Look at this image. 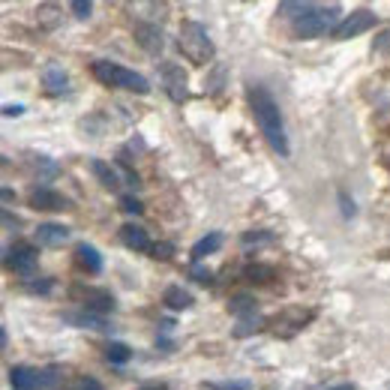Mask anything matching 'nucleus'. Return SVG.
Here are the masks:
<instances>
[{
    "label": "nucleus",
    "instance_id": "nucleus-1",
    "mask_svg": "<svg viewBox=\"0 0 390 390\" xmlns=\"http://www.w3.org/2000/svg\"><path fill=\"white\" fill-rule=\"evenodd\" d=\"M250 105H252V114L259 120V127L268 138V144L277 151L279 156H288V138H285V127H282V114H279V105L273 102V96L268 94L264 87L252 85L250 87Z\"/></svg>",
    "mask_w": 390,
    "mask_h": 390
},
{
    "label": "nucleus",
    "instance_id": "nucleus-2",
    "mask_svg": "<svg viewBox=\"0 0 390 390\" xmlns=\"http://www.w3.org/2000/svg\"><path fill=\"white\" fill-rule=\"evenodd\" d=\"M94 76L102 81V85L123 87V90H132V94H147V90H151V85H147L144 76H138V72H132V69H127V66H120V63L99 61V63H94Z\"/></svg>",
    "mask_w": 390,
    "mask_h": 390
},
{
    "label": "nucleus",
    "instance_id": "nucleus-3",
    "mask_svg": "<svg viewBox=\"0 0 390 390\" xmlns=\"http://www.w3.org/2000/svg\"><path fill=\"white\" fill-rule=\"evenodd\" d=\"M180 52H184L195 66H204L213 57V43L207 30L198 21H184L180 24Z\"/></svg>",
    "mask_w": 390,
    "mask_h": 390
},
{
    "label": "nucleus",
    "instance_id": "nucleus-4",
    "mask_svg": "<svg viewBox=\"0 0 390 390\" xmlns=\"http://www.w3.org/2000/svg\"><path fill=\"white\" fill-rule=\"evenodd\" d=\"M336 6H310L301 19L294 21V33L303 39H312V36H321V33H334V21H336Z\"/></svg>",
    "mask_w": 390,
    "mask_h": 390
},
{
    "label": "nucleus",
    "instance_id": "nucleus-5",
    "mask_svg": "<svg viewBox=\"0 0 390 390\" xmlns=\"http://www.w3.org/2000/svg\"><path fill=\"white\" fill-rule=\"evenodd\" d=\"M372 24H376V15H372L369 10H358V12L345 15V19L336 24L334 39H351V36H360V33H367Z\"/></svg>",
    "mask_w": 390,
    "mask_h": 390
},
{
    "label": "nucleus",
    "instance_id": "nucleus-6",
    "mask_svg": "<svg viewBox=\"0 0 390 390\" xmlns=\"http://www.w3.org/2000/svg\"><path fill=\"white\" fill-rule=\"evenodd\" d=\"M162 81H165V94H169L174 102H186L189 99V81H186L184 66L165 63L162 66Z\"/></svg>",
    "mask_w": 390,
    "mask_h": 390
},
{
    "label": "nucleus",
    "instance_id": "nucleus-7",
    "mask_svg": "<svg viewBox=\"0 0 390 390\" xmlns=\"http://www.w3.org/2000/svg\"><path fill=\"white\" fill-rule=\"evenodd\" d=\"M36 261H39V255L30 243H15L12 250L6 252V264H10V270L21 273V277H30V273L36 270Z\"/></svg>",
    "mask_w": 390,
    "mask_h": 390
},
{
    "label": "nucleus",
    "instance_id": "nucleus-8",
    "mask_svg": "<svg viewBox=\"0 0 390 390\" xmlns=\"http://www.w3.org/2000/svg\"><path fill=\"white\" fill-rule=\"evenodd\" d=\"M10 381L15 390H43V372L30 369V367H12Z\"/></svg>",
    "mask_w": 390,
    "mask_h": 390
},
{
    "label": "nucleus",
    "instance_id": "nucleus-9",
    "mask_svg": "<svg viewBox=\"0 0 390 390\" xmlns=\"http://www.w3.org/2000/svg\"><path fill=\"white\" fill-rule=\"evenodd\" d=\"M136 39H138V45L144 48V52H151V54H160L162 45H165L162 30L156 28V24H138V28H136Z\"/></svg>",
    "mask_w": 390,
    "mask_h": 390
},
{
    "label": "nucleus",
    "instance_id": "nucleus-10",
    "mask_svg": "<svg viewBox=\"0 0 390 390\" xmlns=\"http://www.w3.org/2000/svg\"><path fill=\"white\" fill-rule=\"evenodd\" d=\"M36 240L43 246H63L66 240H69V228L57 226V222H45V226L36 228Z\"/></svg>",
    "mask_w": 390,
    "mask_h": 390
},
{
    "label": "nucleus",
    "instance_id": "nucleus-11",
    "mask_svg": "<svg viewBox=\"0 0 390 390\" xmlns=\"http://www.w3.org/2000/svg\"><path fill=\"white\" fill-rule=\"evenodd\" d=\"M30 204L39 207V210H63V207H66L63 198L57 195L54 189H45V186L33 189V193H30Z\"/></svg>",
    "mask_w": 390,
    "mask_h": 390
},
{
    "label": "nucleus",
    "instance_id": "nucleus-12",
    "mask_svg": "<svg viewBox=\"0 0 390 390\" xmlns=\"http://www.w3.org/2000/svg\"><path fill=\"white\" fill-rule=\"evenodd\" d=\"M120 240L129 246V250H136V252L153 250L151 240H147V231L141 228V226H132V222H129V226H123V228H120Z\"/></svg>",
    "mask_w": 390,
    "mask_h": 390
},
{
    "label": "nucleus",
    "instance_id": "nucleus-13",
    "mask_svg": "<svg viewBox=\"0 0 390 390\" xmlns=\"http://www.w3.org/2000/svg\"><path fill=\"white\" fill-rule=\"evenodd\" d=\"M43 85L48 87V94H66V87H69V78H66L63 66L48 63L45 69H43Z\"/></svg>",
    "mask_w": 390,
    "mask_h": 390
},
{
    "label": "nucleus",
    "instance_id": "nucleus-14",
    "mask_svg": "<svg viewBox=\"0 0 390 390\" xmlns=\"http://www.w3.org/2000/svg\"><path fill=\"white\" fill-rule=\"evenodd\" d=\"M85 306L94 315H105V312H114V297L109 292H87Z\"/></svg>",
    "mask_w": 390,
    "mask_h": 390
},
{
    "label": "nucleus",
    "instance_id": "nucleus-15",
    "mask_svg": "<svg viewBox=\"0 0 390 390\" xmlns=\"http://www.w3.org/2000/svg\"><path fill=\"white\" fill-rule=\"evenodd\" d=\"M78 264L85 268L87 273H99L102 270V259H99V252H96V246H90V243H78Z\"/></svg>",
    "mask_w": 390,
    "mask_h": 390
},
{
    "label": "nucleus",
    "instance_id": "nucleus-16",
    "mask_svg": "<svg viewBox=\"0 0 390 390\" xmlns=\"http://www.w3.org/2000/svg\"><path fill=\"white\" fill-rule=\"evenodd\" d=\"M90 171L96 174V180H99V184H102L105 189H118L120 180H118V174H114V169H111L109 162H102V160H90Z\"/></svg>",
    "mask_w": 390,
    "mask_h": 390
},
{
    "label": "nucleus",
    "instance_id": "nucleus-17",
    "mask_svg": "<svg viewBox=\"0 0 390 390\" xmlns=\"http://www.w3.org/2000/svg\"><path fill=\"white\" fill-rule=\"evenodd\" d=\"M165 306H169V310H189V306H193V294L189 292H184V288L180 285H171V288H165Z\"/></svg>",
    "mask_w": 390,
    "mask_h": 390
},
{
    "label": "nucleus",
    "instance_id": "nucleus-18",
    "mask_svg": "<svg viewBox=\"0 0 390 390\" xmlns=\"http://www.w3.org/2000/svg\"><path fill=\"white\" fill-rule=\"evenodd\" d=\"M219 246H222V235H219V231H210V235L202 237V240H198V243L193 246V259H195V261H202L204 255L217 252Z\"/></svg>",
    "mask_w": 390,
    "mask_h": 390
},
{
    "label": "nucleus",
    "instance_id": "nucleus-19",
    "mask_svg": "<svg viewBox=\"0 0 390 390\" xmlns=\"http://www.w3.org/2000/svg\"><path fill=\"white\" fill-rule=\"evenodd\" d=\"M69 325H78V327H90V330H109V325H105L102 315H94V312H78V315H63Z\"/></svg>",
    "mask_w": 390,
    "mask_h": 390
},
{
    "label": "nucleus",
    "instance_id": "nucleus-20",
    "mask_svg": "<svg viewBox=\"0 0 390 390\" xmlns=\"http://www.w3.org/2000/svg\"><path fill=\"white\" fill-rule=\"evenodd\" d=\"M105 358H109L111 363H127L132 358V351H129L127 343H111L109 348H105Z\"/></svg>",
    "mask_w": 390,
    "mask_h": 390
},
{
    "label": "nucleus",
    "instance_id": "nucleus-21",
    "mask_svg": "<svg viewBox=\"0 0 390 390\" xmlns=\"http://www.w3.org/2000/svg\"><path fill=\"white\" fill-rule=\"evenodd\" d=\"M228 310L235 312V315H240V318H246V315H255V306H252L250 297H235V301L228 303Z\"/></svg>",
    "mask_w": 390,
    "mask_h": 390
},
{
    "label": "nucleus",
    "instance_id": "nucleus-22",
    "mask_svg": "<svg viewBox=\"0 0 390 390\" xmlns=\"http://www.w3.org/2000/svg\"><path fill=\"white\" fill-rule=\"evenodd\" d=\"M259 330V315H246V318H240L237 321V327H235V336H250Z\"/></svg>",
    "mask_w": 390,
    "mask_h": 390
},
{
    "label": "nucleus",
    "instance_id": "nucleus-23",
    "mask_svg": "<svg viewBox=\"0 0 390 390\" xmlns=\"http://www.w3.org/2000/svg\"><path fill=\"white\" fill-rule=\"evenodd\" d=\"M306 10H310V3H279V12L288 15V19H294V21L301 19Z\"/></svg>",
    "mask_w": 390,
    "mask_h": 390
},
{
    "label": "nucleus",
    "instance_id": "nucleus-24",
    "mask_svg": "<svg viewBox=\"0 0 390 390\" xmlns=\"http://www.w3.org/2000/svg\"><path fill=\"white\" fill-rule=\"evenodd\" d=\"M72 12H76V19H90L94 3H90V0H72Z\"/></svg>",
    "mask_w": 390,
    "mask_h": 390
},
{
    "label": "nucleus",
    "instance_id": "nucleus-25",
    "mask_svg": "<svg viewBox=\"0 0 390 390\" xmlns=\"http://www.w3.org/2000/svg\"><path fill=\"white\" fill-rule=\"evenodd\" d=\"M120 207H123V210H127V213H136V217H138L141 210H144L138 198H132V195H123V198H120Z\"/></svg>",
    "mask_w": 390,
    "mask_h": 390
},
{
    "label": "nucleus",
    "instance_id": "nucleus-26",
    "mask_svg": "<svg viewBox=\"0 0 390 390\" xmlns=\"http://www.w3.org/2000/svg\"><path fill=\"white\" fill-rule=\"evenodd\" d=\"M246 277H252V279L264 282V279H270V277H273V270H270V268H261V264H255V268H246Z\"/></svg>",
    "mask_w": 390,
    "mask_h": 390
},
{
    "label": "nucleus",
    "instance_id": "nucleus-27",
    "mask_svg": "<svg viewBox=\"0 0 390 390\" xmlns=\"http://www.w3.org/2000/svg\"><path fill=\"white\" fill-rule=\"evenodd\" d=\"M151 252H153V259H171L174 250H171V243H156Z\"/></svg>",
    "mask_w": 390,
    "mask_h": 390
},
{
    "label": "nucleus",
    "instance_id": "nucleus-28",
    "mask_svg": "<svg viewBox=\"0 0 390 390\" xmlns=\"http://www.w3.org/2000/svg\"><path fill=\"white\" fill-rule=\"evenodd\" d=\"M339 204H343V213H345V217H354V202H351V198H348L345 193H339Z\"/></svg>",
    "mask_w": 390,
    "mask_h": 390
},
{
    "label": "nucleus",
    "instance_id": "nucleus-29",
    "mask_svg": "<svg viewBox=\"0 0 390 390\" xmlns=\"http://www.w3.org/2000/svg\"><path fill=\"white\" fill-rule=\"evenodd\" d=\"M193 277H195V282H202V285H207V282H210V270H204V268H193Z\"/></svg>",
    "mask_w": 390,
    "mask_h": 390
},
{
    "label": "nucleus",
    "instance_id": "nucleus-30",
    "mask_svg": "<svg viewBox=\"0 0 390 390\" xmlns=\"http://www.w3.org/2000/svg\"><path fill=\"white\" fill-rule=\"evenodd\" d=\"M28 288H30V292H43V294H45V292H52V282H48V279H43V282H30Z\"/></svg>",
    "mask_w": 390,
    "mask_h": 390
},
{
    "label": "nucleus",
    "instance_id": "nucleus-31",
    "mask_svg": "<svg viewBox=\"0 0 390 390\" xmlns=\"http://www.w3.org/2000/svg\"><path fill=\"white\" fill-rule=\"evenodd\" d=\"M3 114L6 118H19V114H24V105H3Z\"/></svg>",
    "mask_w": 390,
    "mask_h": 390
},
{
    "label": "nucleus",
    "instance_id": "nucleus-32",
    "mask_svg": "<svg viewBox=\"0 0 390 390\" xmlns=\"http://www.w3.org/2000/svg\"><path fill=\"white\" fill-rule=\"evenodd\" d=\"M222 390H250V384L246 381H228V384H219Z\"/></svg>",
    "mask_w": 390,
    "mask_h": 390
},
{
    "label": "nucleus",
    "instance_id": "nucleus-33",
    "mask_svg": "<svg viewBox=\"0 0 390 390\" xmlns=\"http://www.w3.org/2000/svg\"><path fill=\"white\" fill-rule=\"evenodd\" d=\"M81 390H102V384H99L96 378H85L81 381Z\"/></svg>",
    "mask_w": 390,
    "mask_h": 390
},
{
    "label": "nucleus",
    "instance_id": "nucleus-34",
    "mask_svg": "<svg viewBox=\"0 0 390 390\" xmlns=\"http://www.w3.org/2000/svg\"><path fill=\"white\" fill-rule=\"evenodd\" d=\"M243 240L246 243H261V240H270V235H252L250 231V235H243Z\"/></svg>",
    "mask_w": 390,
    "mask_h": 390
},
{
    "label": "nucleus",
    "instance_id": "nucleus-35",
    "mask_svg": "<svg viewBox=\"0 0 390 390\" xmlns=\"http://www.w3.org/2000/svg\"><path fill=\"white\" fill-rule=\"evenodd\" d=\"M3 222H6V226H10V228H12V226H15V228L21 226V222H19V217H12L10 210H3Z\"/></svg>",
    "mask_w": 390,
    "mask_h": 390
},
{
    "label": "nucleus",
    "instance_id": "nucleus-36",
    "mask_svg": "<svg viewBox=\"0 0 390 390\" xmlns=\"http://www.w3.org/2000/svg\"><path fill=\"white\" fill-rule=\"evenodd\" d=\"M327 390H358L354 384H336V387H327Z\"/></svg>",
    "mask_w": 390,
    "mask_h": 390
},
{
    "label": "nucleus",
    "instance_id": "nucleus-37",
    "mask_svg": "<svg viewBox=\"0 0 390 390\" xmlns=\"http://www.w3.org/2000/svg\"><path fill=\"white\" fill-rule=\"evenodd\" d=\"M144 390H169V387H165V384H160V387H156V384H153V387H144Z\"/></svg>",
    "mask_w": 390,
    "mask_h": 390
},
{
    "label": "nucleus",
    "instance_id": "nucleus-38",
    "mask_svg": "<svg viewBox=\"0 0 390 390\" xmlns=\"http://www.w3.org/2000/svg\"><path fill=\"white\" fill-rule=\"evenodd\" d=\"M210 390H222V387H210Z\"/></svg>",
    "mask_w": 390,
    "mask_h": 390
},
{
    "label": "nucleus",
    "instance_id": "nucleus-39",
    "mask_svg": "<svg viewBox=\"0 0 390 390\" xmlns=\"http://www.w3.org/2000/svg\"><path fill=\"white\" fill-rule=\"evenodd\" d=\"M387 390H390V387H387Z\"/></svg>",
    "mask_w": 390,
    "mask_h": 390
}]
</instances>
